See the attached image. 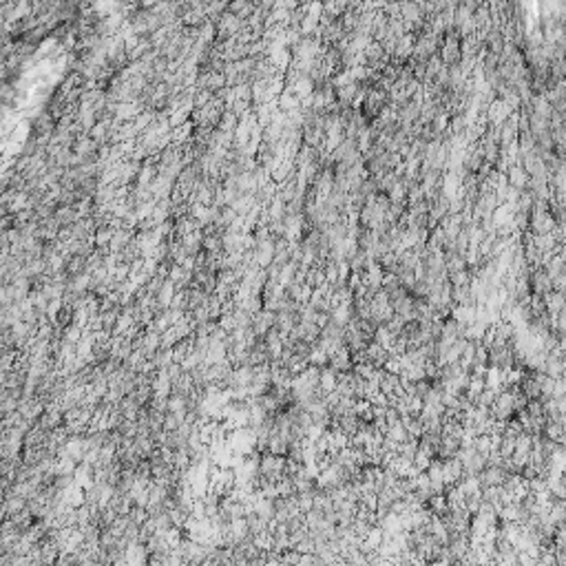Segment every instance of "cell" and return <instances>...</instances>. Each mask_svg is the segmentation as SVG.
Wrapping results in <instances>:
<instances>
[{"label": "cell", "mask_w": 566, "mask_h": 566, "mask_svg": "<svg viewBox=\"0 0 566 566\" xmlns=\"http://www.w3.org/2000/svg\"><path fill=\"white\" fill-rule=\"evenodd\" d=\"M509 179H511V184H513L515 190L524 188V186H526V173H524V168L513 166V168L509 170Z\"/></svg>", "instance_id": "1"}]
</instances>
